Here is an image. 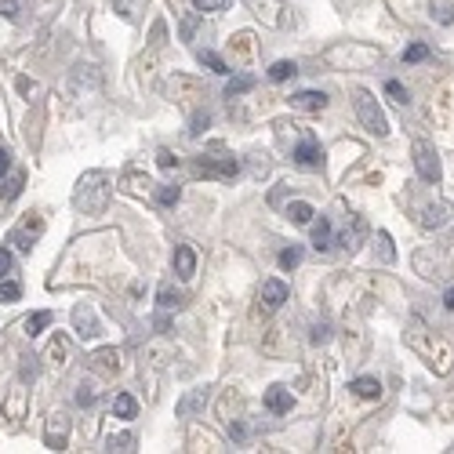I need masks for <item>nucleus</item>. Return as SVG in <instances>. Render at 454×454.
<instances>
[{
  "mask_svg": "<svg viewBox=\"0 0 454 454\" xmlns=\"http://www.w3.org/2000/svg\"><path fill=\"white\" fill-rule=\"evenodd\" d=\"M109 196H113L109 178L102 171H87L77 182V189H73V207L84 211V215H102V211L109 207Z\"/></svg>",
  "mask_w": 454,
  "mask_h": 454,
  "instance_id": "f257e3e1",
  "label": "nucleus"
},
{
  "mask_svg": "<svg viewBox=\"0 0 454 454\" xmlns=\"http://www.w3.org/2000/svg\"><path fill=\"white\" fill-rule=\"evenodd\" d=\"M407 342H411V349H414V353H421V356L429 360V367H433V371H440V375H443V371L450 367V353H447V345H443V342H433L421 320H411Z\"/></svg>",
  "mask_w": 454,
  "mask_h": 454,
  "instance_id": "f03ea898",
  "label": "nucleus"
},
{
  "mask_svg": "<svg viewBox=\"0 0 454 454\" xmlns=\"http://www.w3.org/2000/svg\"><path fill=\"white\" fill-rule=\"evenodd\" d=\"M356 116L371 135H378V138L389 135V120H385V113H382V106H378V99L371 91H356Z\"/></svg>",
  "mask_w": 454,
  "mask_h": 454,
  "instance_id": "7ed1b4c3",
  "label": "nucleus"
},
{
  "mask_svg": "<svg viewBox=\"0 0 454 454\" xmlns=\"http://www.w3.org/2000/svg\"><path fill=\"white\" fill-rule=\"evenodd\" d=\"M44 447H48V450H66V447H70V414H66V411H51V414H48Z\"/></svg>",
  "mask_w": 454,
  "mask_h": 454,
  "instance_id": "20e7f679",
  "label": "nucleus"
},
{
  "mask_svg": "<svg viewBox=\"0 0 454 454\" xmlns=\"http://www.w3.org/2000/svg\"><path fill=\"white\" fill-rule=\"evenodd\" d=\"M40 233H44V218H40V215H26V218L11 229L8 240H11L18 251H29V248H33L37 240H40Z\"/></svg>",
  "mask_w": 454,
  "mask_h": 454,
  "instance_id": "39448f33",
  "label": "nucleus"
},
{
  "mask_svg": "<svg viewBox=\"0 0 454 454\" xmlns=\"http://www.w3.org/2000/svg\"><path fill=\"white\" fill-rule=\"evenodd\" d=\"M240 164L233 157H196V175L204 178H233Z\"/></svg>",
  "mask_w": 454,
  "mask_h": 454,
  "instance_id": "423d86ee",
  "label": "nucleus"
},
{
  "mask_svg": "<svg viewBox=\"0 0 454 454\" xmlns=\"http://www.w3.org/2000/svg\"><path fill=\"white\" fill-rule=\"evenodd\" d=\"M414 167L426 182H440V160H436L429 142H414Z\"/></svg>",
  "mask_w": 454,
  "mask_h": 454,
  "instance_id": "0eeeda50",
  "label": "nucleus"
},
{
  "mask_svg": "<svg viewBox=\"0 0 454 454\" xmlns=\"http://www.w3.org/2000/svg\"><path fill=\"white\" fill-rule=\"evenodd\" d=\"M87 367L109 378V375H116V371H120V353H116L113 345H106V349H95V353L87 356Z\"/></svg>",
  "mask_w": 454,
  "mask_h": 454,
  "instance_id": "6e6552de",
  "label": "nucleus"
},
{
  "mask_svg": "<svg viewBox=\"0 0 454 454\" xmlns=\"http://www.w3.org/2000/svg\"><path fill=\"white\" fill-rule=\"evenodd\" d=\"M26 407H29V389H26L22 382H15L11 392H8V400H4V418L22 421V418H26Z\"/></svg>",
  "mask_w": 454,
  "mask_h": 454,
  "instance_id": "1a4fd4ad",
  "label": "nucleus"
},
{
  "mask_svg": "<svg viewBox=\"0 0 454 454\" xmlns=\"http://www.w3.org/2000/svg\"><path fill=\"white\" fill-rule=\"evenodd\" d=\"M287 294H291V291H287V284L272 277V280H265V284H262V306L272 313V309H280L284 301H287Z\"/></svg>",
  "mask_w": 454,
  "mask_h": 454,
  "instance_id": "9d476101",
  "label": "nucleus"
},
{
  "mask_svg": "<svg viewBox=\"0 0 454 454\" xmlns=\"http://www.w3.org/2000/svg\"><path fill=\"white\" fill-rule=\"evenodd\" d=\"M73 323H77V335L87 342V338H95V335H102V327H99V316L91 313L87 306H77L73 309Z\"/></svg>",
  "mask_w": 454,
  "mask_h": 454,
  "instance_id": "9b49d317",
  "label": "nucleus"
},
{
  "mask_svg": "<svg viewBox=\"0 0 454 454\" xmlns=\"http://www.w3.org/2000/svg\"><path fill=\"white\" fill-rule=\"evenodd\" d=\"M291 157H294V164H298V167H320V164H323V149L306 135V142H301Z\"/></svg>",
  "mask_w": 454,
  "mask_h": 454,
  "instance_id": "f8f14e48",
  "label": "nucleus"
},
{
  "mask_svg": "<svg viewBox=\"0 0 454 454\" xmlns=\"http://www.w3.org/2000/svg\"><path fill=\"white\" fill-rule=\"evenodd\" d=\"M291 389H284V385H272V389H265V411L269 414H287L291 411Z\"/></svg>",
  "mask_w": 454,
  "mask_h": 454,
  "instance_id": "ddd939ff",
  "label": "nucleus"
},
{
  "mask_svg": "<svg viewBox=\"0 0 454 454\" xmlns=\"http://www.w3.org/2000/svg\"><path fill=\"white\" fill-rule=\"evenodd\" d=\"M175 272H178L182 280H193V272H196V251L189 244L175 248Z\"/></svg>",
  "mask_w": 454,
  "mask_h": 454,
  "instance_id": "4468645a",
  "label": "nucleus"
},
{
  "mask_svg": "<svg viewBox=\"0 0 454 454\" xmlns=\"http://www.w3.org/2000/svg\"><path fill=\"white\" fill-rule=\"evenodd\" d=\"M291 106L306 109V113H320V109H327V95L323 91H298V95H291Z\"/></svg>",
  "mask_w": 454,
  "mask_h": 454,
  "instance_id": "2eb2a0df",
  "label": "nucleus"
},
{
  "mask_svg": "<svg viewBox=\"0 0 454 454\" xmlns=\"http://www.w3.org/2000/svg\"><path fill=\"white\" fill-rule=\"evenodd\" d=\"M207 397H211V389H207V385H204V389H193L189 397L178 404V414H182V418H193V414H196V411L207 404Z\"/></svg>",
  "mask_w": 454,
  "mask_h": 454,
  "instance_id": "dca6fc26",
  "label": "nucleus"
},
{
  "mask_svg": "<svg viewBox=\"0 0 454 454\" xmlns=\"http://www.w3.org/2000/svg\"><path fill=\"white\" fill-rule=\"evenodd\" d=\"M349 389L356 392V397H363V400H378L382 397V382L378 378H353Z\"/></svg>",
  "mask_w": 454,
  "mask_h": 454,
  "instance_id": "f3484780",
  "label": "nucleus"
},
{
  "mask_svg": "<svg viewBox=\"0 0 454 454\" xmlns=\"http://www.w3.org/2000/svg\"><path fill=\"white\" fill-rule=\"evenodd\" d=\"M313 215H316V211H313V204H306V200H291V204H287V218H291L294 226H309Z\"/></svg>",
  "mask_w": 454,
  "mask_h": 454,
  "instance_id": "a211bd4d",
  "label": "nucleus"
},
{
  "mask_svg": "<svg viewBox=\"0 0 454 454\" xmlns=\"http://www.w3.org/2000/svg\"><path fill=\"white\" fill-rule=\"evenodd\" d=\"M113 414H116V418H135V414H138V404H135L131 392H116V400H113Z\"/></svg>",
  "mask_w": 454,
  "mask_h": 454,
  "instance_id": "6ab92c4d",
  "label": "nucleus"
},
{
  "mask_svg": "<svg viewBox=\"0 0 454 454\" xmlns=\"http://www.w3.org/2000/svg\"><path fill=\"white\" fill-rule=\"evenodd\" d=\"M331 236H335V233H331V222H327V218L313 222V248H316V251H327V248H331Z\"/></svg>",
  "mask_w": 454,
  "mask_h": 454,
  "instance_id": "aec40b11",
  "label": "nucleus"
},
{
  "mask_svg": "<svg viewBox=\"0 0 454 454\" xmlns=\"http://www.w3.org/2000/svg\"><path fill=\"white\" fill-rule=\"evenodd\" d=\"M443 222H447V207H443V204H429L421 226H426V229H436V226H443Z\"/></svg>",
  "mask_w": 454,
  "mask_h": 454,
  "instance_id": "412c9836",
  "label": "nucleus"
},
{
  "mask_svg": "<svg viewBox=\"0 0 454 454\" xmlns=\"http://www.w3.org/2000/svg\"><path fill=\"white\" fill-rule=\"evenodd\" d=\"M66 356H70V342H66L62 335H55L51 345H48V360H51V363H66Z\"/></svg>",
  "mask_w": 454,
  "mask_h": 454,
  "instance_id": "4be33fe9",
  "label": "nucleus"
},
{
  "mask_svg": "<svg viewBox=\"0 0 454 454\" xmlns=\"http://www.w3.org/2000/svg\"><path fill=\"white\" fill-rule=\"evenodd\" d=\"M157 306H160V309H178V306H182V294H178L175 287L164 284V287L157 291Z\"/></svg>",
  "mask_w": 454,
  "mask_h": 454,
  "instance_id": "5701e85b",
  "label": "nucleus"
},
{
  "mask_svg": "<svg viewBox=\"0 0 454 454\" xmlns=\"http://www.w3.org/2000/svg\"><path fill=\"white\" fill-rule=\"evenodd\" d=\"M251 87H255V77H236V80H229V84H226V95H229V99H236V95H248Z\"/></svg>",
  "mask_w": 454,
  "mask_h": 454,
  "instance_id": "b1692460",
  "label": "nucleus"
},
{
  "mask_svg": "<svg viewBox=\"0 0 454 454\" xmlns=\"http://www.w3.org/2000/svg\"><path fill=\"white\" fill-rule=\"evenodd\" d=\"M22 298V284L18 280H0V301H18Z\"/></svg>",
  "mask_w": 454,
  "mask_h": 454,
  "instance_id": "393cba45",
  "label": "nucleus"
},
{
  "mask_svg": "<svg viewBox=\"0 0 454 454\" xmlns=\"http://www.w3.org/2000/svg\"><path fill=\"white\" fill-rule=\"evenodd\" d=\"M48 323H51V313H33V316L26 320V335H29V338L40 335V331H44Z\"/></svg>",
  "mask_w": 454,
  "mask_h": 454,
  "instance_id": "a878e982",
  "label": "nucleus"
},
{
  "mask_svg": "<svg viewBox=\"0 0 454 454\" xmlns=\"http://www.w3.org/2000/svg\"><path fill=\"white\" fill-rule=\"evenodd\" d=\"M106 450H135V436L131 433H113L109 440H106Z\"/></svg>",
  "mask_w": 454,
  "mask_h": 454,
  "instance_id": "bb28decb",
  "label": "nucleus"
},
{
  "mask_svg": "<svg viewBox=\"0 0 454 454\" xmlns=\"http://www.w3.org/2000/svg\"><path fill=\"white\" fill-rule=\"evenodd\" d=\"M294 73H298V66H294V62H277V66L269 70V80H277V84H280V80H291Z\"/></svg>",
  "mask_w": 454,
  "mask_h": 454,
  "instance_id": "cd10ccee",
  "label": "nucleus"
},
{
  "mask_svg": "<svg viewBox=\"0 0 454 454\" xmlns=\"http://www.w3.org/2000/svg\"><path fill=\"white\" fill-rule=\"evenodd\" d=\"M196 58H200L204 66H211V70H215V73H229V66L222 62V58H218L215 51H196Z\"/></svg>",
  "mask_w": 454,
  "mask_h": 454,
  "instance_id": "c85d7f7f",
  "label": "nucleus"
},
{
  "mask_svg": "<svg viewBox=\"0 0 454 454\" xmlns=\"http://www.w3.org/2000/svg\"><path fill=\"white\" fill-rule=\"evenodd\" d=\"M95 400H99V389L84 382V385L77 389V404H80V407H91V404H95Z\"/></svg>",
  "mask_w": 454,
  "mask_h": 454,
  "instance_id": "c756f323",
  "label": "nucleus"
},
{
  "mask_svg": "<svg viewBox=\"0 0 454 454\" xmlns=\"http://www.w3.org/2000/svg\"><path fill=\"white\" fill-rule=\"evenodd\" d=\"M178 196H182V189H178V186H160V189H157V200H160L164 207H175V204H178Z\"/></svg>",
  "mask_w": 454,
  "mask_h": 454,
  "instance_id": "7c9ffc66",
  "label": "nucleus"
},
{
  "mask_svg": "<svg viewBox=\"0 0 454 454\" xmlns=\"http://www.w3.org/2000/svg\"><path fill=\"white\" fill-rule=\"evenodd\" d=\"M385 95H389L392 102L407 106V91H404V84H400V80H389V84H385Z\"/></svg>",
  "mask_w": 454,
  "mask_h": 454,
  "instance_id": "2f4dec72",
  "label": "nucleus"
},
{
  "mask_svg": "<svg viewBox=\"0 0 454 454\" xmlns=\"http://www.w3.org/2000/svg\"><path fill=\"white\" fill-rule=\"evenodd\" d=\"M360 233H363V222H360V218H356V229H353V233H349V229H345V233H342V236H338V244H342V248H345V251H353V248H356V240H360Z\"/></svg>",
  "mask_w": 454,
  "mask_h": 454,
  "instance_id": "473e14b6",
  "label": "nucleus"
},
{
  "mask_svg": "<svg viewBox=\"0 0 454 454\" xmlns=\"http://www.w3.org/2000/svg\"><path fill=\"white\" fill-rule=\"evenodd\" d=\"M298 262H301V251L298 248H284L280 251V269H294Z\"/></svg>",
  "mask_w": 454,
  "mask_h": 454,
  "instance_id": "72a5a7b5",
  "label": "nucleus"
},
{
  "mask_svg": "<svg viewBox=\"0 0 454 454\" xmlns=\"http://www.w3.org/2000/svg\"><path fill=\"white\" fill-rule=\"evenodd\" d=\"M421 58H429V48L426 44H411L404 51V62H421Z\"/></svg>",
  "mask_w": 454,
  "mask_h": 454,
  "instance_id": "f704fd0d",
  "label": "nucleus"
},
{
  "mask_svg": "<svg viewBox=\"0 0 454 454\" xmlns=\"http://www.w3.org/2000/svg\"><path fill=\"white\" fill-rule=\"evenodd\" d=\"M124 182H128V189H131V193H149V186H153V182L142 178V175H128Z\"/></svg>",
  "mask_w": 454,
  "mask_h": 454,
  "instance_id": "c9c22d12",
  "label": "nucleus"
},
{
  "mask_svg": "<svg viewBox=\"0 0 454 454\" xmlns=\"http://www.w3.org/2000/svg\"><path fill=\"white\" fill-rule=\"evenodd\" d=\"M233 48H236L240 58H248V55H251V33H236V37H233Z\"/></svg>",
  "mask_w": 454,
  "mask_h": 454,
  "instance_id": "e433bc0d",
  "label": "nucleus"
},
{
  "mask_svg": "<svg viewBox=\"0 0 454 454\" xmlns=\"http://www.w3.org/2000/svg\"><path fill=\"white\" fill-rule=\"evenodd\" d=\"M207 124H211V116H207V113H196V116L189 120V135H193V138H196V135H204V131H207Z\"/></svg>",
  "mask_w": 454,
  "mask_h": 454,
  "instance_id": "4c0bfd02",
  "label": "nucleus"
},
{
  "mask_svg": "<svg viewBox=\"0 0 454 454\" xmlns=\"http://www.w3.org/2000/svg\"><path fill=\"white\" fill-rule=\"evenodd\" d=\"M226 4H229V0H193L196 11H222Z\"/></svg>",
  "mask_w": 454,
  "mask_h": 454,
  "instance_id": "58836bf2",
  "label": "nucleus"
},
{
  "mask_svg": "<svg viewBox=\"0 0 454 454\" xmlns=\"http://www.w3.org/2000/svg\"><path fill=\"white\" fill-rule=\"evenodd\" d=\"M378 244H382V262H392V258H397V251H392V240H389V233H378Z\"/></svg>",
  "mask_w": 454,
  "mask_h": 454,
  "instance_id": "ea45409f",
  "label": "nucleus"
},
{
  "mask_svg": "<svg viewBox=\"0 0 454 454\" xmlns=\"http://www.w3.org/2000/svg\"><path fill=\"white\" fill-rule=\"evenodd\" d=\"M309 338H313V345H323V342L331 338V327H327V323H313V335H309Z\"/></svg>",
  "mask_w": 454,
  "mask_h": 454,
  "instance_id": "a19ab883",
  "label": "nucleus"
},
{
  "mask_svg": "<svg viewBox=\"0 0 454 454\" xmlns=\"http://www.w3.org/2000/svg\"><path fill=\"white\" fill-rule=\"evenodd\" d=\"M22 182H26V175H22V171H18V175H11V182H8V193H4L8 200H15V196L22 193Z\"/></svg>",
  "mask_w": 454,
  "mask_h": 454,
  "instance_id": "79ce46f5",
  "label": "nucleus"
},
{
  "mask_svg": "<svg viewBox=\"0 0 454 454\" xmlns=\"http://www.w3.org/2000/svg\"><path fill=\"white\" fill-rule=\"evenodd\" d=\"M0 15H4V18H18V0H0Z\"/></svg>",
  "mask_w": 454,
  "mask_h": 454,
  "instance_id": "37998d69",
  "label": "nucleus"
},
{
  "mask_svg": "<svg viewBox=\"0 0 454 454\" xmlns=\"http://www.w3.org/2000/svg\"><path fill=\"white\" fill-rule=\"evenodd\" d=\"M157 164H160V167H167V171H171V167H178V157H175V153H171V149H160V153H157Z\"/></svg>",
  "mask_w": 454,
  "mask_h": 454,
  "instance_id": "c03bdc74",
  "label": "nucleus"
},
{
  "mask_svg": "<svg viewBox=\"0 0 454 454\" xmlns=\"http://www.w3.org/2000/svg\"><path fill=\"white\" fill-rule=\"evenodd\" d=\"M11 265H15L11 251H8V248H0V277H8V272H11Z\"/></svg>",
  "mask_w": 454,
  "mask_h": 454,
  "instance_id": "a18cd8bd",
  "label": "nucleus"
},
{
  "mask_svg": "<svg viewBox=\"0 0 454 454\" xmlns=\"http://www.w3.org/2000/svg\"><path fill=\"white\" fill-rule=\"evenodd\" d=\"M8 167H11V149H8V145H0V178L8 175Z\"/></svg>",
  "mask_w": 454,
  "mask_h": 454,
  "instance_id": "49530a36",
  "label": "nucleus"
},
{
  "mask_svg": "<svg viewBox=\"0 0 454 454\" xmlns=\"http://www.w3.org/2000/svg\"><path fill=\"white\" fill-rule=\"evenodd\" d=\"M113 4H116L120 15H131V0H113Z\"/></svg>",
  "mask_w": 454,
  "mask_h": 454,
  "instance_id": "de8ad7c7",
  "label": "nucleus"
},
{
  "mask_svg": "<svg viewBox=\"0 0 454 454\" xmlns=\"http://www.w3.org/2000/svg\"><path fill=\"white\" fill-rule=\"evenodd\" d=\"M443 309L454 313V287H447V294H443Z\"/></svg>",
  "mask_w": 454,
  "mask_h": 454,
  "instance_id": "09e8293b",
  "label": "nucleus"
},
{
  "mask_svg": "<svg viewBox=\"0 0 454 454\" xmlns=\"http://www.w3.org/2000/svg\"><path fill=\"white\" fill-rule=\"evenodd\" d=\"M229 433H233V440H244V436H248V426H233Z\"/></svg>",
  "mask_w": 454,
  "mask_h": 454,
  "instance_id": "8fccbe9b",
  "label": "nucleus"
}]
</instances>
